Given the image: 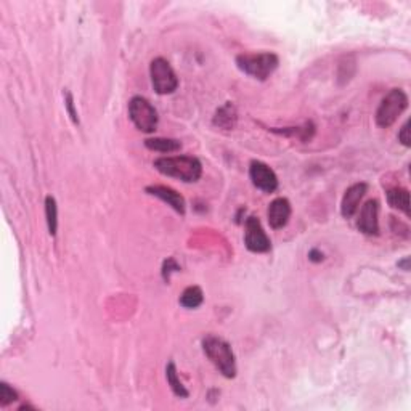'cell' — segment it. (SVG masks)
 <instances>
[{
  "instance_id": "6da1fadb",
  "label": "cell",
  "mask_w": 411,
  "mask_h": 411,
  "mask_svg": "<svg viewBox=\"0 0 411 411\" xmlns=\"http://www.w3.org/2000/svg\"><path fill=\"white\" fill-rule=\"evenodd\" d=\"M155 169L162 176L178 178L185 183L198 182L203 173L199 160L193 156H164L155 161Z\"/></svg>"
},
{
  "instance_id": "7a4b0ae2",
  "label": "cell",
  "mask_w": 411,
  "mask_h": 411,
  "mask_svg": "<svg viewBox=\"0 0 411 411\" xmlns=\"http://www.w3.org/2000/svg\"><path fill=\"white\" fill-rule=\"evenodd\" d=\"M203 350L212 365L222 373V376L233 379L236 376V360L231 346L222 337L206 336L203 339Z\"/></svg>"
},
{
  "instance_id": "3957f363",
  "label": "cell",
  "mask_w": 411,
  "mask_h": 411,
  "mask_svg": "<svg viewBox=\"0 0 411 411\" xmlns=\"http://www.w3.org/2000/svg\"><path fill=\"white\" fill-rule=\"evenodd\" d=\"M236 65L245 75L265 81L270 77L280 65V60L275 54L262 52V54H241L236 56Z\"/></svg>"
},
{
  "instance_id": "277c9868",
  "label": "cell",
  "mask_w": 411,
  "mask_h": 411,
  "mask_svg": "<svg viewBox=\"0 0 411 411\" xmlns=\"http://www.w3.org/2000/svg\"><path fill=\"white\" fill-rule=\"evenodd\" d=\"M408 108V97L402 88H392L386 97L382 98L376 111V124L381 129H389L400 118L405 109Z\"/></svg>"
},
{
  "instance_id": "5b68a950",
  "label": "cell",
  "mask_w": 411,
  "mask_h": 411,
  "mask_svg": "<svg viewBox=\"0 0 411 411\" xmlns=\"http://www.w3.org/2000/svg\"><path fill=\"white\" fill-rule=\"evenodd\" d=\"M129 118L137 129L144 134H153L157 129V113L148 100L134 97L129 102Z\"/></svg>"
},
{
  "instance_id": "8992f818",
  "label": "cell",
  "mask_w": 411,
  "mask_h": 411,
  "mask_svg": "<svg viewBox=\"0 0 411 411\" xmlns=\"http://www.w3.org/2000/svg\"><path fill=\"white\" fill-rule=\"evenodd\" d=\"M150 76L151 86L157 95H169L177 91L178 77L176 75V71L172 70L171 63L164 60V58L157 56L151 61Z\"/></svg>"
},
{
  "instance_id": "52a82bcc",
  "label": "cell",
  "mask_w": 411,
  "mask_h": 411,
  "mask_svg": "<svg viewBox=\"0 0 411 411\" xmlns=\"http://www.w3.org/2000/svg\"><path fill=\"white\" fill-rule=\"evenodd\" d=\"M246 231H245V245L251 252H268L272 247L270 238H268L265 230L262 228L261 220L257 217H249L246 220Z\"/></svg>"
},
{
  "instance_id": "ba28073f",
  "label": "cell",
  "mask_w": 411,
  "mask_h": 411,
  "mask_svg": "<svg viewBox=\"0 0 411 411\" xmlns=\"http://www.w3.org/2000/svg\"><path fill=\"white\" fill-rule=\"evenodd\" d=\"M249 177L252 183H254V187L259 188L261 192L273 193L278 188L277 173L265 162L252 161L249 167Z\"/></svg>"
},
{
  "instance_id": "9c48e42d",
  "label": "cell",
  "mask_w": 411,
  "mask_h": 411,
  "mask_svg": "<svg viewBox=\"0 0 411 411\" xmlns=\"http://www.w3.org/2000/svg\"><path fill=\"white\" fill-rule=\"evenodd\" d=\"M379 203L376 199H370L360 209L357 219V228L365 235H379Z\"/></svg>"
},
{
  "instance_id": "30bf717a",
  "label": "cell",
  "mask_w": 411,
  "mask_h": 411,
  "mask_svg": "<svg viewBox=\"0 0 411 411\" xmlns=\"http://www.w3.org/2000/svg\"><path fill=\"white\" fill-rule=\"evenodd\" d=\"M368 192L366 183H355L346 189L344 198H342L341 203V214L342 217L350 219L354 217L358 210V206H360L363 196H365Z\"/></svg>"
},
{
  "instance_id": "8fae6325",
  "label": "cell",
  "mask_w": 411,
  "mask_h": 411,
  "mask_svg": "<svg viewBox=\"0 0 411 411\" xmlns=\"http://www.w3.org/2000/svg\"><path fill=\"white\" fill-rule=\"evenodd\" d=\"M268 224L273 230H280L283 226H286L289 219H291V204L286 198H277L273 199L268 206L267 210Z\"/></svg>"
},
{
  "instance_id": "7c38bea8",
  "label": "cell",
  "mask_w": 411,
  "mask_h": 411,
  "mask_svg": "<svg viewBox=\"0 0 411 411\" xmlns=\"http://www.w3.org/2000/svg\"><path fill=\"white\" fill-rule=\"evenodd\" d=\"M146 193L151 194V196H156L160 198L161 201L167 203L171 208L176 210L178 214H185V209H187V203L183 196L176 189L171 188V187H164V185H153V187H146Z\"/></svg>"
},
{
  "instance_id": "4fadbf2b",
  "label": "cell",
  "mask_w": 411,
  "mask_h": 411,
  "mask_svg": "<svg viewBox=\"0 0 411 411\" xmlns=\"http://www.w3.org/2000/svg\"><path fill=\"white\" fill-rule=\"evenodd\" d=\"M236 119H238V114H236V108L231 103H225L224 107L217 109V113L214 116V124L220 129H233L236 125Z\"/></svg>"
},
{
  "instance_id": "5bb4252c",
  "label": "cell",
  "mask_w": 411,
  "mask_h": 411,
  "mask_svg": "<svg viewBox=\"0 0 411 411\" xmlns=\"http://www.w3.org/2000/svg\"><path fill=\"white\" fill-rule=\"evenodd\" d=\"M387 201L394 209L402 210L405 215H410V193L405 188H392L387 192Z\"/></svg>"
},
{
  "instance_id": "9a60e30c",
  "label": "cell",
  "mask_w": 411,
  "mask_h": 411,
  "mask_svg": "<svg viewBox=\"0 0 411 411\" xmlns=\"http://www.w3.org/2000/svg\"><path fill=\"white\" fill-rule=\"evenodd\" d=\"M145 146L157 153H176L182 148V144L176 139H148L145 140Z\"/></svg>"
},
{
  "instance_id": "2e32d148",
  "label": "cell",
  "mask_w": 411,
  "mask_h": 411,
  "mask_svg": "<svg viewBox=\"0 0 411 411\" xmlns=\"http://www.w3.org/2000/svg\"><path fill=\"white\" fill-rule=\"evenodd\" d=\"M204 294L199 286H188L180 296V305L185 309H196L203 304Z\"/></svg>"
},
{
  "instance_id": "e0dca14e",
  "label": "cell",
  "mask_w": 411,
  "mask_h": 411,
  "mask_svg": "<svg viewBox=\"0 0 411 411\" xmlns=\"http://www.w3.org/2000/svg\"><path fill=\"white\" fill-rule=\"evenodd\" d=\"M166 378H167V382L169 386H171L172 392L177 395V397L180 398H187L188 397V391L185 389V386H183L180 379H178L177 376V368L173 363H169L167 368H166Z\"/></svg>"
},
{
  "instance_id": "ac0fdd59",
  "label": "cell",
  "mask_w": 411,
  "mask_h": 411,
  "mask_svg": "<svg viewBox=\"0 0 411 411\" xmlns=\"http://www.w3.org/2000/svg\"><path fill=\"white\" fill-rule=\"evenodd\" d=\"M45 217L47 225H49V233L52 236H55L58 228V208L54 196L45 198Z\"/></svg>"
},
{
  "instance_id": "d6986e66",
  "label": "cell",
  "mask_w": 411,
  "mask_h": 411,
  "mask_svg": "<svg viewBox=\"0 0 411 411\" xmlns=\"http://www.w3.org/2000/svg\"><path fill=\"white\" fill-rule=\"evenodd\" d=\"M15 400H18L17 391L10 387L7 382L0 384V405H2V407H7V405L13 403Z\"/></svg>"
},
{
  "instance_id": "ffe728a7",
  "label": "cell",
  "mask_w": 411,
  "mask_h": 411,
  "mask_svg": "<svg viewBox=\"0 0 411 411\" xmlns=\"http://www.w3.org/2000/svg\"><path fill=\"white\" fill-rule=\"evenodd\" d=\"M410 123L407 121V123H405L403 125H402V129H400V132H398V141L402 145H405V146H410L411 144H410V135H408V132H410Z\"/></svg>"
},
{
  "instance_id": "44dd1931",
  "label": "cell",
  "mask_w": 411,
  "mask_h": 411,
  "mask_svg": "<svg viewBox=\"0 0 411 411\" xmlns=\"http://www.w3.org/2000/svg\"><path fill=\"white\" fill-rule=\"evenodd\" d=\"M66 108L68 111L71 114V119L75 124H79V118H77V113L75 111V102H72V95L70 92H66Z\"/></svg>"
},
{
  "instance_id": "7402d4cb",
  "label": "cell",
  "mask_w": 411,
  "mask_h": 411,
  "mask_svg": "<svg viewBox=\"0 0 411 411\" xmlns=\"http://www.w3.org/2000/svg\"><path fill=\"white\" fill-rule=\"evenodd\" d=\"M309 257H310V261H313V262H321V261H323V254H320V252H317V249L310 251Z\"/></svg>"
}]
</instances>
